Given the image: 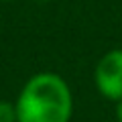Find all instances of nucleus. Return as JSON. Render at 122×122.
Here are the masks:
<instances>
[{"label": "nucleus", "instance_id": "nucleus-1", "mask_svg": "<svg viewBox=\"0 0 122 122\" xmlns=\"http://www.w3.org/2000/svg\"><path fill=\"white\" fill-rule=\"evenodd\" d=\"M14 106L18 122H69L73 96L59 73L41 71L26 79Z\"/></svg>", "mask_w": 122, "mask_h": 122}, {"label": "nucleus", "instance_id": "nucleus-4", "mask_svg": "<svg viewBox=\"0 0 122 122\" xmlns=\"http://www.w3.org/2000/svg\"><path fill=\"white\" fill-rule=\"evenodd\" d=\"M116 120L122 122V100L118 102V106H116Z\"/></svg>", "mask_w": 122, "mask_h": 122}, {"label": "nucleus", "instance_id": "nucleus-3", "mask_svg": "<svg viewBox=\"0 0 122 122\" xmlns=\"http://www.w3.org/2000/svg\"><path fill=\"white\" fill-rule=\"evenodd\" d=\"M0 122H18L16 118V106L12 102L0 100Z\"/></svg>", "mask_w": 122, "mask_h": 122}, {"label": "nucleus", "instance_id": "nucleus-5", "mask_svg": "<svg viewBox=\"0 0 122 122\" xmlns=\"http://www.w3.org/2000/svg\"><path fill=\"white\" fill-rule=\"evenodd\" d=\"M0 2H10V0H0Z\"/></svg>", "mask_w": 122, "mask_h": 122}, {"label": "nucleus", "instance_id": "nucleus-2", "mask_svg": "<svg viewBox=\"0 0 122 122\" xmlns=\"http://www.w3.org/2000/svg\"><path fill=\"white\" fill-rule=\"evenodd\" d=\"M94 83L106 100H122V49H110L94 69Z\"/></svg>", "mask_w": 122, "mask_h": 122}]
</instances>
